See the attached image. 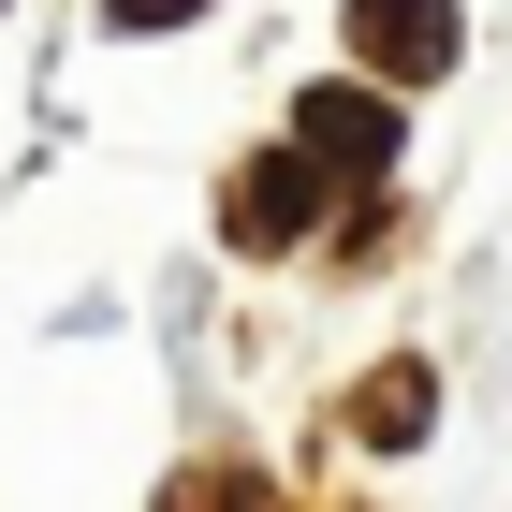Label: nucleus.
<instances>
[{
    "label": "nucleus",
    "instance_id": "1",
    "mask_svg": "<svg viewBox=\"0 0 512 512\" xmlns=\"http://www.w3.org/2000/svg\"><path fill=\"white\" fill-rule=\"evenodd\" d=\"M308 220H322V161H308V147L235 161V191H220V235H235V249H293Z\"/></svg>",
    "mask_w": 512,
    "mask_h": 512
},
{
    "label": "nucleus",
    "instance_id": "2",
    "mask_svg": "<svg viewBox=\"0 0 512 512\" xmlns=\"http://www.w3.org/2000/svg\"><path fill=\"white\" fill-rule=\"evenodd\" d=\"M352 59H366L381 88L454 74V0H352Z\"/></svg>",
    "mask_w": 512,
    "mask_h": 512
},
{
    "label": "nucleus",
    "instance_id": "3",
    "mask_svg": "<svg viewBox=\"0 0 512 512\" xmlns=\"http://www.w3.org/2000/svg\"><path fill=\"white\" fill-rule=\"evenodd\" d=\"M293 147H308L322 176H395V103L381 88H308V103H293Z\"/></svg>",
    "mask_w": 512,
    "mask_h": 512
},
{
    "label": "nucleus",
    "instance_id": "4",
    "mask_svg": "<svg viewBox=\"0 0 512 512\" xmlns=\"http://www.w3.org/2000/svg\"><path fill=\"white\" fill-rule=\"evenodd\" d=\"M425 410H439V381H425V366H381V381L352 395V439H381V454H410V439H425Z\"/></svg>",
    "mask_w": 512,
    "mask_h": 512
},
{
    "label": "nucleus",
    "instance_id": "5",
    "mask_svg": "<svg viewBox=\"0 0 512 512\" xmlns=\"http://www.w3.org/2000/svg\"><path fill=\"white\" fill-rule=\"evenodd\" d=\"M205 0H103V30H191Z\"/></svg>",
    "mask_w": 512,
    "mask_h": 512
}]
</instances>
